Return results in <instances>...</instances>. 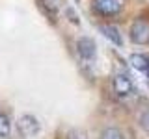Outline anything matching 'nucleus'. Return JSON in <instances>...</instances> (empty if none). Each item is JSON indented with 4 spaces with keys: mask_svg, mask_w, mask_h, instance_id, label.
<instances>
[{
    "mask_svg": "<svg viewBox=\"0 0 149 139\" xmlns=\"http://www.w3.org/2000/svg\"><path fill=\"white\" fill-rule=\"evenodd\" d=\"M129 37H130V41H132L134 45L149 43V22L142 21V19H136V21L130 24Z\"/></svg>",
    "mask_w": 149,
    "mask_h": 139,
    "instance_id": "f257e3e1",
    "label": "nucleus"
},
{
    "mask_svg": "<svg viewBox=\"0 0 149 139\" xmlns=\"http://www.w3.org/2000/svg\"><path fill=\"white\" fill-rule=\"evenodd\" d=\"M93 9L102 17H116L123 9V0H93Z\"/></svg>",
    "mask_w": 149,
    "mask_h": 139,
    "instance_id": "f03ea898",
    "label": "nucleus"
},
{
    "mask_svg": "<svg viewBox=\"0 0 149 139\" xmlns=\"http://www.w3.org/2000/svg\"><path fill=\"white\" fill-rule=\"evenodd\" d=\"M77 54L80 56V59H84V61H93L97 56L95 41L90 39V37H80L77 41Z\"/></svg>",
    "mask_w": 149,
    "mask_h": 139,
    "instance_id": "7ed1b4c3",
    "label": "nucleus"
},
{
    "mask_svg": "<svg viewBox=\"0 0 149 139\" xmlns=\"http://www.w3.org/2000/svg\"><path fill=\"white\" fill-rule=\"evenodd\" d=\"M17 130L21 132L22 137H34L39 132V122L34 115H22L17 120Z\"/></svg>",
    "mask_w": 149,
    "mask_h": 139,
    "instance_id": "20e7f679",
    "label": "nucleus"
},
{
    "mask_svg": "<svg viewBox=\"0 0 149 139\" xmlns=\"http://www.w3.org/2000/svg\"><path fill=\"white\" fill-rule=\"evenodd\" d=\"M112 87H114V93L118 96H127L134 91V83L127 74H116L112 80Z\"/></svg>",
    "mask_w": 149,
    "mask_h": 139,
    "instance_id": "39448f33",
    "label": "nucleus"
},
{
    "mask_svg": "<svg viewBox=\"0 0 149 139\" xmlns=\"http://www.w3.org/2000/svg\"><path fill=\"white\" fill-rule=\"evenodd\" d=\"M99 30H101V34L106 37V39L110 41V43H114L116 46H121L123 45V35L119 34V30L116 26H112V24H102L99 26Z\"/></svg>",
    "mask_w": 149,
    "mask_h": 139,
    "instance_id": "423d86ee",
    "label": "nucleus"
},
{
    "mask_svg": "<svg viewBox=\"0 0 149 139\" xmlns=\"http://www.w3.org/2000/svg\"><path fill=\"white\" fill-rule=\"evenodd\" d=\"M129 61L140 72H147L149 71V56L147 54H132L129 58Z\"/></svg>",
    "mask_w": 149,
    "mask_h": 139,
    "instance_id": "0eeeda50",
    "label": "nucleus"
},
{
    "mask_svg": "<svg viewBox=\"0 0 149 139\" xmlns=\"http://www.w3.org/2000/svg\"><path fill=\"white\" fill-rule=\"evenodd\" d=\"M11 133V120L6 113L0 111V137H8Z\"/></svg>",
    "mask_w": 149,
    "mask_h": 139,
    "instance_id": "6e6552de",
    "label": "nucleus"
},
{
    "mask_svg": "<svg viewBox=\"0 0 149 139\" xmlns=\"http://www.w3.org/2000/svg\"><path fill=\"white\" fill-rule=\"evenodd\" d=\"M101 139H125V136H123V132H121L119 128L110 126V128H104V130H102Z\"/></svg>",
    "mask_w": 149,
    "mask_h": 139,
    "instance_id": "1a4fd4ad",
    "label": "nucleus"
},
{
    "mask_svg": "<svg viewBox=\"0 0 149 139\" xmlns=\"http://www.w3.org/2000/svg\"><path fill=\"white\" fill-rule=\"evenodd\" d=\"M41 2H43L45 9L50 15H56V13L60 11V8H62V0H41Z\"/></svg>",
    "mask_w": 149,
    "mask_h": 139,
    "instance_id": "9d476101",
    "label": "nucleus"
},
{
    "mask_svg": "<svg viewBox=\"0 0 149 139\" xmlns=\"http://www.w3.org/2000/svg\"><path fill=\"white\" fill-rule=\"evenodd\" d=\"M65 139H88V133L84 132V130L74 128V130H69L67 132V137Z\"/></svg>",
    "mask_w": 149,
    "mask_h": 139,
    "instance_id": "9b49d317",
    "label": "nucleus"
},
{
    "mask_svg": "<svg viewBox=\"0 0 149 139\" xmlns=\"http://www.w3.org/2000/svg\"><path fill=\"white\" fill-rule=\"evenodd\" d=\"M140 126L149 133V109H146L142 115H140Z\"/></svg>",
    "mask_w": 149,
    "mask_h": 139,
    "instance_id": "f8f14e48",
    "label": "nucleus"
},
{
    "mask_svg": "<svg viewBox=\"0 0 149 139\" xmlns=\"http://www.w3.org/2000/svg\"><path fill=\"white\" fill-rule=\"evenodd\" d=\"M147 78H149V71H147Z\"/></svg>",
    "mask_w": 149,
    "mask_h": 139,
    "instance_id": "ddd939ff",
    "label": "nucleus"
}]
</instances>
